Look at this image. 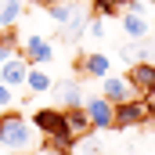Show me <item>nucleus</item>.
<instances>
[{
    "label": "nucleus",
    "mask_w": 155,
    "mask_h": 155,
    "mask_svg": "<svg viewBox=\"0 0 155 155\" xmlns=\"http://www.w3.org/2000/svg\"><path fill=\"white\" fill-rule=\"evenodd\" d=\"M65 126H69V134H72V137H83V134H90L87 108H83V105H76V108H65Z\"/></svg>",
    "instance_id": "obj_12"
},
{
    "label": "nucleus",
    "mask_w": 155,
    "mask_h": 155,
    "mask_svg": "<svg viewBox=\"0 0 155 155\" xmlns=\"http://www.w3.org/2000/svg\"><path fill=\"white\" fill-rule=\"evenodd\" d=\"M76 7H79V0H54V4L47 7V18H51V22L61 29V25H65V22L76 15Z\"/></svg>",
    "instance_id": "obj_13"
},
{
    "label": "nucleus",
    "mask_w": 155,
    "mask_h": 155,
    "mask_svg": "<svg viewBox=\"0 0 155 155\" xmlns=\"http://www.w3.org/2000/svg\"><path fill=\"white\" fill-rule=\"evenodd\" d=\"M126 4H144V0H126Z\"/></svg>",
    "instance_id": "obj_25"
},
{
    "label": "nucleus",
    "mask_w": 155,
    "mask_h": 155,
    "mask_svg": "<svg viewBox=\"0 0 155 155\" xmlns=\"http://www.w3.org/2000/svg\"><path fill=\"white\" fill-rule=\"evenodd\" d=\"M22 58L29 61V65H47L51 58H54V47H51V40L33 33L29 40H22Z\"/></svg>",
    "instance_id": "obj_6"
},
{
    "label": "nucleus",
    "mask_w": 155,
    "mask_h": 155,
    "mask_svg": "<svg viewBox=\"0 0 155 155\" xmlns=\"http://www.w3.org/2000/svg\"><path fill=\"white\" fill-rule=\"evenodd\" d=\"M33 126L40 130V137H54V134H65V130H69V126H65V112H61L58 105L36 108V112H33Z\"/></svg>",
    "instance_id": "obj_4"
},
{
    "label": "nucleus",
    "mask_w": 155,
    "mask_h": 155,
    "mask_svg": "<svg viewBox=\"0 0 155 155\" xmlns=\"http://www.w3.org/2000/svg\"><path fill=\"white\" fill-rule=\"evenodd\" d=\"M79 72L87 79H105L108 72H112V61H108V54H83V61H79Z\"/></svg>",
    "instance_id": "obj_11"
},
{
    "label": "nucleus",
    "mask_w": 155,
    "mask_h": 155,
    "mask_svg": "<svg viewBox=\"0 0 155 155\" xmlns=\"http://www.w3.org/2000/svg\"><path fill=\"white\" fill-rule=\"evenodd\" d=\"M83 108H87V119H90V130H112L116 126V105L108 97H83Z\"/></svg>",
    "instance_id": "obj_3"
},
{
    "label": "nucleus",
    "mask_w": 155,
    "mask_h": 155,
    "mask_svg": "<svg viewBox=\"0 0 155 155\" xmlns=\"http://www.w3.org/2000/svg\"><path fill=\"white\" fill-rule=\"evenodd\" d=\"M22 7L25 0H0V29H15L22 18Z\"/></svg>",
    "instance_id": "obj_15"
},
{
    "label": "nucleus",
    "mask_w": 155,
    "mask_h": 155,
    "mask_svg": "<svg viewBox=\"0 0 155 155\" xmlns=\"http://www.w3.org/2000/svg\"><path fill=\"white\" fill-rule=\"evenodd\" d=\"M90 36L101 40V36H105V25H101V22H90Z\"/></svg>",
    "instance_id": "obj_21"
},
{
    "label": "nucleus",
    "mask_w": 155,
    "mask_h": 155,
    "mask_svg": "<svg viewBox=\"0 0 155 155\" xmlns=\"http://www.w3.org/2000/svg\"><path fill=\"white\" fill-rule=\"evenodd\" d=\"M144 101H148V112H152V119H155V90H148V94H144Z\"/></svg>",
    "instance_id": "obj_23"
},
{
    "label": "nucleus",
    "mask_w": 155,
    "mask_h": 155,
    "mask_svg": "<svg viewBox=\"0 0 155 155\" xmlns=\"http://www.w3.org/2000/svg\"><path fill=\"white\" fill-rule=\"evenodd\" d=\"M152 119L148 112V101L137 94V97H130V101H119L116 105V126L119 130H134V126H144Z\"/></svg>",
    "instance_id": "obj_2"
},
{
    "label": "nucleus",
    "mask_w": 155,
    "mask_h": 155,
    "mask_svg": "<svg viewBox=\"0 0 155 155\" xmlns=\"http://www.w3.org/2000/svg\"><path fill=\"white\" fill-rule=\"evenodd\" d=\"M36 126H29V119L22 112H0V148L11 155H29L36 152Z\"/></svg>",
    "instance_id": "obj_1"
},
{
    "label": "nucleus",
    "mask_w": 155,
    "mask_h": 155,
    "mask_svg": "<svg viewBox=\"0 0 155 155\" xmlns=\"http://www.w3.org/2000/svg\"><path fill=\"white\" fill-rule=\"evenodd\" d=\"M25 76H29V61L25 58H7L0 61V79L15 90V87H25Z\"/></svg>",
    "instance_id": "obj_9"
},
{
    "label": "nucleus",
    "mask_w": 155,
    "mask_h": 155,
    "mask_svg": "<svg viewBox=\"0 0 155 155\" xmlns=\"http://www.w3.org/2000/svg\"><path fill=\"white\" fill-rule=\"evenodd\" d=\"M79 4H90V0H79Z\"/></svg>",
    "instance_id": "obj_26"
},
{
    "label": "nucleus",
    "mask_w": 155,
    "mask_h": 155,
    "mask_svg": "<svg viewBox=\"0 0 155 155\" xmlns=\"http://www.w3.org/2000/svg\"><path fill=\"white\" fill-rule=\"evenodd\" d=\"M72 152H79V155H97V152H101V141H97V137H87V134H83V137L76 141V148H72Z\"/></svg>",
    "instance_id": "obj_19"
},
{
    "label": "nucleus",
    "mask_w": 155,
    "mask_h": 155,
    "mask_svg": "<svg viewBox=\"0 0 155 155\" xmlns=\"http://www.w3.org/2000/svg\"><path fill=\"white\" fill-rule=\"evenodd\" d=\"M152 4H155V0H152Z\"/></svg>",
    "instance_id": "obj_27"
},
{
    "label": "nucleus",
    "mask_w": 155,
    "mask_h": 155,
    "mask_svg": "<svg viewBox=\"0 0 155 155\" xmlns=\"http://www.w3.org/2000/svg\"><path fill=\"white\" fill-rule=\"evenodd\" d=\"M101 97H108L112 105H119V101H130V97H137V90L130 87V79L126 76H108L101 79Z\"/></svg>",
    "instance_id": "obj_7"
},
{
    "label": "nucleus",
    "mask_w": 155,
    "mask_h": 155,
    "mask_svg": "<svg viewBox=\"0 0 155 155\" xmlns=\"http://www.w3.org/2000/svg\"><path fill=\"white\" fill-rule=\"evenodd\" d=\"M51 83H54V79L47 76V72H40V69H29V76H25L29 94H47V90H51Z\"/></svg>",
    "instance_id": "obj_16"
},
{
    "label": "nucleus",
    "mask_w": 155,
    "mask_h": 155,
    "mask_svg": "<svg viewBox=\"0 0 155 155\" xmlns=\"http://www.w3.org/2000/svg\"><path fill=\"white\" fill-rule=\"evenodd\" d=\"M87 25H90V15H87L83 7H76V15H72L65 25H61V40H65V43H72V40H76L79 33L87 29Z\"/></svg>",
    "instance_id": "obj_14"
},
{
    "label": "nucleus",
    "mask_w": 155,
    "mask_h": 155,
    "mask_svg": "<svg viewBox=\"0 0 155 155\" xmlns=\"http://www.w3.org/2000/svg\"><path fill=\"white\" fill-rule=\"evenodd\" d=\"M29 4H40V7H51L54 0H29Z\"/></svg>",
    "instance_id": "obj_24"
},
{
    "label": "nucleus",
    "mask_w": 155,
    "mask_h": 155,
    "mask_svg": "<svg viewBox=\"0 0 155 155\" xmlns=\"http://www.w3.org/2000/svg\"><path fill=\"white\" fill-rule=\"evenodd\" d=\"M29 155H65V152H54L51 144H43V148H36V152H29Z\"/></svg>",
    "instance_id": "obj_22"
},
{
    "label": "nucleus",
    "mask_w": 155,
    "mask_h": 155,
    "mask_svg": "<svg viewBox=\"0 0 155 155\" xmlns=\"http://www.w3.org/2000/svg\"><path fill=\"white\" fill-rule=\"evenodd\" d=\"M51 94H54V105H58L61 112L83 105V87H79V79H58V83H51Z\"/></svg>",
    "instance_id": "obj_5"
},
{
    "label": "nucleus",
    "mask_w": 155,
    "mask_h": 155,
    "mask_svg": "<svg viewBox=\"0 0 155 155\" xmlns=\"http://www.w3.org/2000/svg\"><path fill=\"white\" fill-rule=\"evenodd\" d=\"M123 4H126V0H90L94 15H101V18H116V15H123Z\"/></svg>",
    "instance_id": "obj_17"
},
{
    "label": "nucleus",
    "mask_w": 155,
    "mask_h": 155,
    "mask_svg": "<svg viewBox=\"0 0 155 155\" xmlns=\"http://www.w3.org/2000/svg\"><path fill=\"white\" fill-rule=\"evenodd\" d=\"M11 101H15V97H11V87L0 79V112H4V108H11Z\"/></svg>",
    "instance_id": "obj_20"
},
{
    "label": "nucleus",
    "mask_w": 155,
    "mask_h": 155,
    "mask_svg": "<svg viewBox=\"0 0 155 155\" xmlns=\"http://www.w3.org/2000/svg\"><path fill=\"white\" fill-rule=\"evenodd\" d=\"M126 79H130V87L144 97L148 90H155V61H134L130 72H126Z\"/></svg>",
    "instance_id": "obj_8"
},
{
    "label": "nucleus",
    "mask_w": 155,
    "mask_h": 155,
    "mask_svg": "<svg viewBox=\"0 0 155 155\" xmlns=\"http://www.w3.org/2000/svg\"><path fill=\"white\" fill-rule=\"evenodd\" d=\"M15 47H18V40L11 29H4L0 33V61H7V58H15Z\"/></svg>",
    "instance_id": "obj_18"
},
{
    "label": "nucleus",
    "mask_w": 155,
    "mask_h": 155,
    "mask_svg": "<svg viewBox=\"0 0 155 155\" xmlns=\"http://www.w3.org/2000/svg\"><path fill=\"white\" fill-rule=\"evenodd\" d=\"M119 25H123V33H126L130 40L152 36V25H148V18H144L141 11H123V15H119Z\"/></svg>",
    "instance_id": "obj_10"
}]
</instances>
